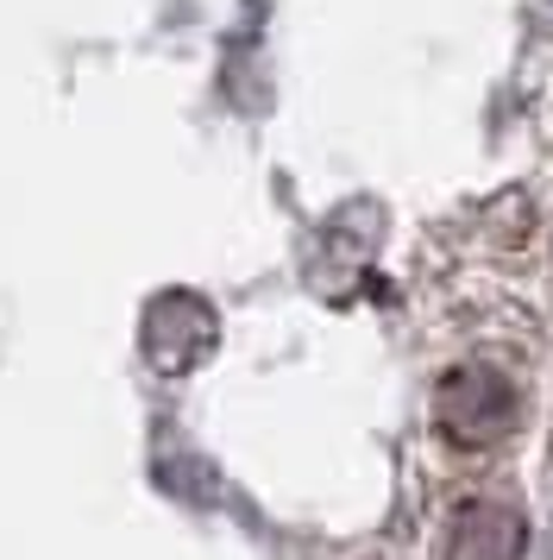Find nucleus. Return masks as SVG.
Listing matches in <instances>:
<instances>
[{"label": "nucleus", "instance_id": "obj_1", "mask_svg": "<svg viewBox=\"0 0 553 560\" xmlns=\"http://www.w3.org/2000/svg\"><path fill=\"white\" fill-rule=\"evenodd\" d=\"M434 422L452 447H497L516 429V390L497 365H459L434 390Z\"/></svg>", "mask_w": 553, "mask_h": 560}, {"label": "nucleus", "instance_id": "obj_2", "mask_svg": "<svg viewBox=\"0 0 553 560\" xmlns=\"http://www.w3.org/2000/svg\"><path fill=\"white\" fill-rule=\"evenodd\" d=\"M139 340H145V353L157 372H189L214 347V315H208L201 296H157Z\"/></svg>", "mask_w": 553, "mask_h": 560}, {"label": "nucleus", "instance_id": "obj_3", "mask_svg": "<svg viewBox=\"0 0 553 560\" xmlns=\"http://www.w3.org/2000/svg\"><path fill=\"white\" fill-rule=\"evenodd\" d=\"M522 555V516L509 504H466L452 529V560H516Z\"/></svg>", "mask_w": 553, "mask_h": 560}]
</instances>
